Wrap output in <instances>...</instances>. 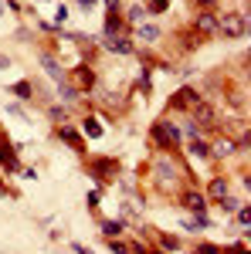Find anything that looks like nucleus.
<instances>
[{
    "label": "nucleus",
    "instance_id": "1",
    "mask_svg": "<svg viewBox=\"0 0 251 254\" xmlns=\"http://www.w3.org/2000/svg\"><path fill=\"white\" fill-rule=\"evenodd\" d=\"M153 142L160 149H180V142H183V129L170 122V119H160L153 126Z\"/></svg>",
    "mask_w": 251,
    "mask_h": 254
},
{
    "label": "nucleus",
    "instance_id": "2",
    "mask_svg": "<svg viewBox=\"0 0 251 254\" xmlns=\"http://www.w3.org/2000/svg\"><path fill=\"white\" fill-rule=\"evenodd\" d=\"M217 34H224V38H245L248 34V17H217Z\"/></svg>",
    "mask_w": 251,
    "mask_h": 254
},
{
    "label": "nucleus",
    "instance_id": "3",
    "mask_svg": "<svg viewBox=\"0 0 251 254\" xmlns=\"http://www.w3.org/2000/svg\"><path fill=\"white\" fill-rule=\"evenodd\" d=\"M180 200H183V207H190L193 217H204V214H207V200H204V193H197L193 187H187Z\"/></svg>",
    "mask_w": 251,
    "mask_h": 254
},
{
    "label": "nucleus",
    "instance_id": "4",
    "mask_svg": "<svg viewBox=\"0 0 251 254\" xmlns=\"http://www.w3.org/2000/svg\"><path fill=\"white\" fill-rule=\"evenodd\" d=\"M197 102H200V95H197L193 88H180V92H176V95L170 98V105H173L176 112H190Z\"/></svg>",
    "mask_w": 251,
    "mask_h": 254
},
{
    "label": "nucleus",
    "instance_id": "5",
    "mask_svg": "<svg viewBox=\"0 0 251 254\" xmlns=\"http://www.w3.org/2000/svg\"><path fill=\"white\" fill-rule=\"evenodd\" d=\"M55 132H58V139H65V142L75 149L78 156H85V142H82V132H78L75 126H58Z\"/></svg>",
    "mask_w": 251,
    "mask_h": 254
},
{
    "label": "nucleus",
    "instance_id": "6",
    "mask_svg": "<svg viewBox=\"0 0 251 254\" xmlns=\"http://www.w3.org/2000/svg\"><path fill=\"white\" fill-rule=\"evenodd\" d=\"M72 78H75V88H78V92H88V88L95 85V71H92L88 64H78L75 71H72Z\"/></svg>",
    "mask_w": 251,
    "mask_h": 254
},
{
    "label": "nucleus",
    "instance_id": "7",
    "mask_svg": "<svg viewBox=\"0 0 251 254\" xmlns=\"http://www.w3.org/2000/svg\"><path fill=\"white\" fill-rule=\"evenodd\" d=\"M122 31H126V24H122V14H105V24H102V34L105 38H122Z\"/></svg>",
    "mask_w": 251,
    "mask_h": 254
},
{
    "label": "nucleus",
    "instance_id": "8",
    "mask_svg": "<svg viewBox=\"0 0 251 254\" xmlns=\"http://www.w3.org/2000/svg\"><path fill=\"white\" fill-rule=\"evenodd\" d=\"M105 51H112V55H133V41L129 38H105Z\"/></svg>",
    "mask_w": 251,
    "mask_h": 254
},
{
    "label": "nucleus",
    "instance_id": "9",
    "mask_svg": "<svg viewBox=\"0 0 251 254\" xmlns=\"http://www.w3.org/2000/svg\"><path fill=\"white\" fill-rule=\"evenodd\" d=\"M197 31H200V34H217V14L204 10V14L197 17Z\"/></svg>",
    "mask_w": 251,
    "mask_h": 254
},
{
    "label": "nucleus",
    "instance_id": "10",
    "mask_svg": "<svg viewBox=\"0 0 251 254\" xmlns=\"http://www.w3.org/2000/svg\"><path fill=\"white\" fill-rule=\"evenodd\" d=\"M187 149H190L197 159H211V156H214L211 142H204V139H190V142H187Z\"/></svg>",
    "mask_w": 251,
    "mask_h": 254
},
{
    "label": "nucleus",
    "instance_id": "11",
    "mask_svg": "<svg viewBox=\"0 0 251 254\" xmlns=\"http://www.w3.org/2000/svg\"><path fill=\"white\" fill-rule=\"evenodd\" d=\"M41 64H44V71H48V78H55V81H65V71H61V64L51 55H41Z\"/></svg>",
    "mask_w": 251,
    "mask_h": 254
},
{
    "label": "nucleus",
    "instance_id": "12",
    "mask_svg": "<svg viewBox=\"0 0 251 254\" xmlns=\"http://www.w3.org/2000/svg\"><path fill=\"white\" fill-rule=\"evenodd\" d=\"M207 193H211L214 200H224V196H228V180H224V176H214L211 183H207Z\"/></svg>",
    "mask_w": 251,
    "mask_h": 254
},
{
    "label": "nucleus",
    "instance_id": "13",
    "mask_svg": "<svg viewBox=\"0 0 251 254\" xmlns=\"http://www.w3.org/2000/svg\"><path fill=\"white\" fill-rule=\"evenodd\" d=\"M58 92H61V98H65V105H78V92L75 85H68V81H58Z\"/></svg>",
    "mask_w": 251,
    "mask_h": 254
},
{
    "label": "nucleus",
    "instance_id": "14",
    "mask_svg": "<svg viewBox=\"0 0 251 254\" xmlns=\"http://www.w3.org/2000/svg\"><path fill=\"white\" fill-rule=\"evenodd\" d=\"M122 231H126L122 220H102V234H105V237H119Z\"/></svg>",
    "mask_w": 251,
    "mask_h": 254
},
{
    "label": "nucleus",
    "instance_id": "15",
    "mask_svg": "<svg viewBox=\"0 0 251 254\" xmlns=\"http://www.w3.org/2000/svg\"><path fill=\"white\" fill-rule=\"evenodd\" d=\"M82 129H85V136H88V139H98V136H102V126H98V119H92V116L82 122Z\"/></svg>",
    "mask_w": 251,
    "mask_h": 254
},
{
    "label": "nucleus",
    "instance_id": "16",
    "mask_svg": "<svg viewBox=\"0 0 251 254\" xmlns=\"http://www.w3.org/2000/svg\"><path fill=\"white\" fill-rule=\"evenodd\" d=\"M139 38L143 41H160V27H156V24H143V27H139Z\"/></svg>",
    "mask_w": 251,
    "mask_h": 254
},
{
    "label": "nucleus",
    "instance_id": "17",
    "mask_svg": "<svg viewBox=\"0 0 251 254\" xmlns=\"http://www.w3.org/2000/svg\"><path fill=\"white\" fill-rule=\"evenodd\" d=\"M10 92H14L17 98H31V95H34V88H31V81H17V85H14Z\"/></svg>",
    "mask_w": 251,
    "mask_h": 254
},
{
    "label": "nucleus",
    "instance_id": "18",
    "mask_svg": "<svg viewBox=\"0 0 251 254\" xmlns=\"http://www.w3.org/2000/svg\"><path fill=\"white\" fill-rule=\"evenodd\" d=\"M170 7V0H146V14H163Z\"/></svg>",
    "mask_w": 251,
    "mask_h": 254
},
{
    "label": "nucleus",
    "instance_id": "19",
    "mask_svg": "<svg viewBox=\"0 0 251 254\" xmlns=\"http://www.w3.org/2000/svg\"><path fill=\"white\" fill-rule=\"evenodd\" d=\"M92 173L105 176V173H116V163H92Z\"/></svg>",
    "mask_w": 251,
    "mask_h": 254
},
{
    "label": "nucleus",
    "instance_id": "20",
    "mask_svg": "<svg viewBox=\"0 0 251 254\" xmlns=\"http://www.w3.org/2000/svg\"><path fill=\"white\" fill-rule=\"evenodd\" d=\"M160 244H163L167 251H176V248H180V241H176L173 234H160Z\"/></svg>",
    "mask_w": 251,
    "mask_h": 254
},
{
    "label": "nucleus",
    "instance_id": "21",
    "mask_svg": "<svg viewBox=\"0 0 251 254\" xmlns=\"http://www.w3.org/2000/svg\"><path fill=\"white\" fill-rule=\"evenodd\" d=\"M109 251H112V254H129V244H122V241H116V237H109Z\"/></svg>",
    "mask_w": 251,
    "mask_h": 254
},
{
    "label": "nucleus",
    "instance_id": "22",
    "mask_svg": "<svg viewBox=\"0 0 251 254\" xmlns=\"http://www.w3.org/2000/svg\"><path fill=\"white\" fill-rule=\"evenodd\" d=\"M126 17H129V20H146V10H143V7H129Z\"/></svg>",
    "mask_w": 251,
    "mask_h": 254
},
{
    "label": "nucleus",
    "instance_id": "23",
    "mask_svg": "<svg viewBox=\"0 0 251 254\" xmlns=\"http://www.w3.org/2000/svg\"><path fill=\"white\" fill-rule=\"evenodd\" d=\"M48 116L55 119V122H61V119L68 116V112H65V105H51V109H48Z\"/></svg>",
    "mask_w": 251,
    "mask_h": 254
},
{
    "label": "nucleus",
    "instance_id": "24",
    "mask_svg": "<svg viewBox=\"0 0 251 254\" xmlns=\"http://www.w3.org/2000/svg\"><path fill=\"white\" fill-rule=\"evenodd\" d=\"M221 203H224V210H238V200H234V196H224Z\"/></svg>",
    "mask_w": 251,
    "mask_h": 254
},
{
    "label": "nucleus",
    "instance_id": "25",
    "mask_svg": "<svg viewBox=\"0 0 251 254\" xmlns=\"http://www.w3.org/2000/svg\"><path fill=\"white\" fill-rule=\"evenodd\" d=\"M78 7H82V10H92V7H95V0H78Z\"/></svg>",
    "mask_w": 251,
    "mask_h": 254
},
{
    "label": "nucleus",
    "instance_id": "26",
    "mask_svg": "<svg viewBox=\"0 0 251 254\" xmlns=\"http://www.w3.org/2000/svg\"><path fill=\"white\" fill-rule=\"evenodd\" d=\"M193 3H200L204 10H211V7H214V3H217V0H193Z\"/></svg>",
    "mask_w": 251,
    "mask_h": 254
},
{
    "label": "nucleus",
    "instance_id": "27",
    "mask_svg": "<svg viewBox=\"0 0 251 254\" xmlns=\"http://www.w3.org/2000/svg\"><path fill=\"white\" fill-rule=\"evenodd\" d=\"M105 7H109V14H116V10H119V0H105Z\"/></svg>",
    "mask_w": 251,
    "mask_h": 254
},
{
    "label": "nucleus",
    "instance_id": "28",
    "mask_svg": "<svg viewBox=\"0 0 251 254\" xmlns=\"http://www.w3.org/2000/svg\"><path fill=\"white\" fill-rule=\"evenodd\" d=\"M231 254H248V248H245V244H234V248H231Z\"/></svg>",
    "mask_w": 251,
    "mask_h": 254
},
{
    "label": "nucleus",
    "instance_id": "29",
    "mask_svg": "<svg viewBox=\"0 0 251 254\" xmlns=\"http://www.w3.org/2000/svg\"><path fill=\"white\" fill-rule=\"evenodd\" d=\"M72 251H75V254H92L88 248H82V244H72Z\"/></svg>",
    "mask_w": 251,
    "mask_h": 254
},
{
    "label": "nucleus",
    "instance_id": "30",
    "mask_svg": "<svg viewBox=\"0 0 251 254\" xmlns=\"http://www.w3.org/2000/svg\"><path fill=\"white\" fill-rule=\"evenodd\" d=\"M7 64H10V58H7V55H0V68H7Z\"/></svg>",
    "mask_w": 251,
    "mask_h": 254
},
{
    "label": "nucleus",
    "instance_id": "31",
    "mask_svg": "<svg viewBox=\"0 0 251 254\" xmlns=\"http://www.w3.org/2000/svg\"><path fill=\"white\" fill-rule=\"evenodd\" d=\"M153 254H163V251H153Z\"/></svg>",
    "mask_w": 251,
    "mask_h": 254
},
{
    "label": "nucleus",
    "instance_id": "32",
    "mask_svg": "<svg viewBox=\"0 0 251 254\" xmlns=\"http://www.w3.org/2000/svg\"><path fill=\"white\" fill-rule=\"evenodd\" d=\"M139 3H146V0H139Z\"/></svg>",
    "mask_w": 251,
    "mask_h": 254
}]
</instances>
